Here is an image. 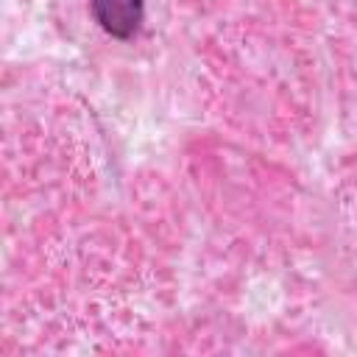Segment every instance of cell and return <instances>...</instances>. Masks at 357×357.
<instances>
[{"mask_svg":"<svg viewBox=\"0 0 357 357\" xmlns=\"http://www.w3.org/2000/svg\"><path fill=\"white\" fill-rule=\"evenodd\" d=\"M95 22L114 39H131L145 20V0H89Z\"/></svg>","mask_w":357,"mask_h":357,"instance_id":"cell-1","label":"cell"}]
</instances>
